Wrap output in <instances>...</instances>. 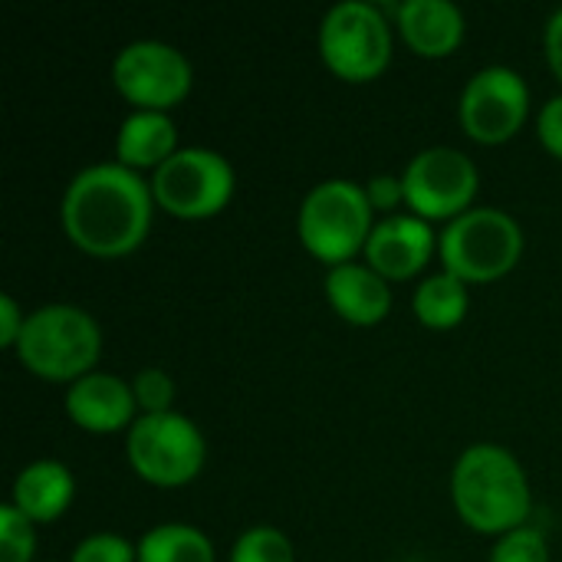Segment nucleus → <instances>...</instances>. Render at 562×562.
Here are the masks:
<instances>
[{
	"label": "nucleus",
	"instance_id": "nucleus-6",
	"mask_svg": "<svg viewBox=\"0 0 562 562\" xmlns=\"http://www.w3.org/2000/svg\"><path fill=\"white\" fill-rule=\"evenodd\" d=\"M125 458L145 484L184 487L201 474L207 461V441L181 412L138 415L125 431Z\"/></svg>",
	"mask_w": 562,
	"mask_h": 562
},
{
	"label": "nucleus",
	"instance_id": "nucleus-20",
	"mask_svg": "<svg viewBox=\"0 0 562 562\" xmlns=\"http://www.w3.org/2000/svg\"><path fill=\"white\" fill-rule=\"evenodd\" d=\"M231 562H296V550L283 530L270 524H257L234 540Z\"/></svg>",
	"mask_w": 562,
	"mask_h": 562
},
{
	"label": "nucleus",
	"instance_id": "nucleus-10",
	"mask_svg": "<svg viewBox=\"0 0 562 562\" xmlns=\"http://www.w3.org/2000/svg\"><path fill=\"white\" fill-rule=\"evenodd\" d=\"M112 82L135 109L168 112L191 92L194 69L165 40H132L112 59Z\"/></svg>",
	"mask_w": 562,
	"mask_h": 562
},
{
	"label": "nucleus",
	"instance_id": "nucleus-23",
	"mask_svg": "<svg viewBox=\"0 0 562 562\" xmlns=\"http://www.w3.org/2000/svg\"><path fill=\"white\" fill-rule=\"evenodd\" d=\"M132 392H135V402H138L142 415L175 412L171 408V402H175V379L165 369H158V366L138 369L135 379H132Z\"/></svg>",
	"mask_w": 562,
	"mask_h": 562
},
{
	"label": "nucleus",
	"instance_id": "nucleus-3",
	"mask_svg": "<svg viewBox=\"0 0 562 562\" xmlns=\"http://www.w3.org/2000/svg\"><path fill=\"white\" fill-rule=\"evenodd\" d=\"M20 366L46 382H79L95 372L102 356V329L92 313L72 303H46L26 313V326L13 346Z\"/></svg>",
	"mask_w": 562,
	"mask_h": 562
},
{
	"label": "nucleus",
	"instance_id": "nucleus-17",
	"mask_svg": "<svg viewBox=\"0 0 562 562\" xmlns=\"http://www.w3.org/2000/svg\"><path fill=\"white\" fill-rule=\"evenodd\" d=\"M178 148V125L168 112L132 109L115 132V161L132 171H158Z\"/></svg>",
	"mask_w": 562,
	"mask_h": 562
},
{
	"label": "nucleus",
	"instance_id": "nucleus-27",
	"mask_svg": "<svg viewBox=\"0 0 562 562\" xmlns=\"http://www.w3.org/2000/svg\"><path fill=\"white\" fill-rule=\"evenodd\" d=\"M23 326H26V313L20 310V303L10 293H3L0 296V346L13 349L20 333H23Z\"/></svg>",
	"mask_w": 562,
	"mask_h": 562
},
{
	"label": "nucleus",
	"instance_id": "nucleus-5",
	"mask_svg": "<svg viewBox=\"0 0 562 562\" xmlns=\"http://www.w3.org/2000/svg\"><path fill=\"white\" fill-rule=\"evenodd\" d=\"M438 254L448 273L471 283H491L507 277L524 254L520 221L501 207H471L445 224L438 234Z\"/></svg>",
	"mask_w": 562,
	"mask_h": 562
},
{
	"label": "nucleus",
	"instance_id": "nucleus-8",
	"mask_svg": "<svg viewBox=\"0 0 562 562\" xmlns=\"http://www.w3.org/2000/svg\"><path fill=\"white\" fill-rule=\"evenodd\" d=\"M237 175L234 165L201 145L178 148L155 175H151V194L155 204L178 217V221H204L227 207L234 198Z\"/></svg>",
	"mask_w": 562,
	"mask_h": 562
},
{
	"label": "nucleus",
	"instance_id": "nucleus-15",
	"mask_svg": "<svg viewBox=\"0 0 562 562\" xmlns=\"http://www.w3.org/2000/svg\"><path fill=\"white\" fill-rule=\"evenodd\" d=\"M402 40L428 59L451 56L464 40V13L451 0H405L395 3Z\"/></svg>",
	"mask_w": 562,
	"mask_h": 562
},
{
	"label": "nucleus",
	"instance_id": "nucleus-25",
	"mask_svg": "<svg viewBox=\"0 0 562 562\" xmlns=\"http://www.w3.org/2000/svg\"><path fill=\"white\" fill-rule=\"evenodd\" d=\"M537 135L543 142V148L562 161V92L550 95L537 115Z\"/></svg>",
	"mask_w": 562,
	"mask_h": 562
},
{
	"label": "nucleus",
	"instance_id": "nucleus-26",
	"mask_svg": "<svg viewBox=\"0 0 562 562\" xmlns=\"http://www.w3.org/2000/svg\"><path fill=\"white\" fill-rule=\"evenodd\" d=\"M366 194H369V204H372L375 211H389V214H395V207H398V204H405V184H402V175H375V178H369Z\"/></svg>",
	"mask_w": 562,
	"mask_h": 562
},
{
	"label": "nucleus",
	"instance_id": "nucleus-13",
	"mask_svg": "<svg viewBox=\"0 0 562 562\" xmlns=\"http://www.w3.org/2000/svg\"><path fill=\"white\" fill-rule=\"evenodd\" d=\"M66 415L76 428L89 435H115L128 431L138 418V402L132 382L112 372H89L66 389Z\"/></svg>",
	"mask_w": 562,
	"mask_h": 562
},
{
	"label": "nucleus",
	"instance_id": "nucleus-14",
	"mask_svg": "<svg viewBox=\"0 0 562 562\" xmlns=\"http://www.w3.org/2000/svg\"><path fill=\"white\" fill-rule=\"evenodd\" d=\"M329 306L352 326H379L392 310V290L369 263H339L326 273Z\"/></svg>",
	"mask_w": 562,
	"mask_h": 562
},
{
	"label": "nucleus",
	"instance_id": "nucleus-19",
	"mask_svg": "<svg viewBox=\"0 0 562 562\" xmlns=\"http://www.w3.org/2000/svg\"><path fill=\"white\" fill-rule=\"evenodd\" d=\"M138 562H214V543L191 524H158L142 533Z\"/></svg>",
	"mask_w": 562,
	"mask_h": 562
},
{
	"label": "nucleus",
	"instance_id": "nucleus-4",
	"mask_svg": "<svg viewBox=\"0 0 562 562\" xmlns=\"http://www.w3.org/2000/svg\"><path fill=\"white\" fill-rule=\"evenodd\" d=\"M372 227L375 207L369 204L366 184L349 178H329L310 188L296 214L303 247L329 267L349 263L359 250H366Z\"/></svg>",
	"mask_w": 562,
	"mask_h": 562
},
{
	"label": "nucleus",
	"instance_id": "nucleus-16",
	"mask_svg": "<svg viewBox=\"0 0 562 562\" xmlns=\"http://www.w3.org/2000/svg\"><path fill=\"white\" fill-rule=\"evenodd\" d=\"M76 497V477L63 461L53 458H40L33 464H26L16 481H13V494L10 504L30 517L33 524H53L59 520L69 504Z\"/></svg>",
	"mask_w": 562,
	"mask_h": 562
},
{
	"label": "nucleus",
	"instance_id": "nucleus-2",
	"mask_svg": "<svg viewBox=\"0 0 562 562\" xmlns=\"http://www.w3.org/2000/svg\"><path fill=\"white\" fill-rule=\"evenodd\" d=\"M451 501L458 517L491 537H504L527 524L533 494L520 458L494 441L461 451L451 471Z\"/></svg>",
	"mask_w": 562,
	"mask_h": 562
},
{
	"label": "nucleus",
	"instance_id": "nucleus-24",
	"mask_svg": "<svg viewBox=\"0 0 562 562\" xmlns=\"http://www.w3.org/2000/svg\"><path fill=\"white\" fill-rule=\"evenodd\" d=\"M69 562H138V543L119 533H89L72 547Z\"/></svg>",
	"mask_w": 562,
	"mask_h": 562
},
{
	"label": "nucleus",
	"instance_id": "nucleus-12",
	"mask_svg": "<svg viewBox=\"0 0 562 562\" xmlns=\"http://www.w3.org/2000/svg\"><path fill=\"white\" fill-rule=\"evenodd\" d=\"M438 250V234L431 224L418 214H389L375 221L369 244H366V263L382 273L385 280H408L425 270L431 254Z\"/></svg>",
	"mask_w": 562,
	"mask_h": 562
},
{
	"label": "nucleus",
	"instance_id": "nucleus-28",
	"mask_svg": "<svg viewBox=\"0 0 562 562\" xmlns=\"http://www.w3.org/2000/svg\"><path fill=\"white\" fill-rule=\"evenodd\" d=\"M543 53H547V63L553 69V76L562 82V7H557L547 20V30H543Z\"/></svg>",
	"mask_w": 562,
	"mask_h": 562
},
{
	"label": "nucleus",
	"instance_id": "nucleus-1",
	"mask_svg": "<svg viewBox=\"0 0 562 562\" xmlns=\"http://www.w3.org/2000/svg\"><path fill=\"white\" fill-rule=\"evenodd\" d=\"M155 214L151 181L119 161H99L72 175L59 221L66 237L89 257H125L148 237Z\"/></svg>",
	"mask_w": 562,
	"mask_h": 562
},
{
	"label": "nucleus",
	"instance_id": "nucleus-7",
	"mask_svg": "<svg viewBox=\"0 0 562 562\" xmlns=\"http://www.w3.org/2000/svg\"><path fill=\"white\" fill-rule=\"evenodd\" d=\"M319 56L346 82H369L392 63V26L375 3L342 0L319 23Z\"/></svg>",
	"mask_w": 562,
	"mask_h": 562
},
{
	"label": "nucleus",
	"instance_id": "nucleus-11",
	"mask_svg": "<svg viewBox=\"0 0 562 562\" xmlns=\"http://www.w3.org/2000/svg\"><path fill=\"white\" fill-rule=\"evenodd\" d=\"M530 115V86L514 66L477 69L458 102L461 128L481 145L510 142Z\"/></svg>",
	"mask_w": 562,
	"mask_h": 562
},
{
	"label": "nucleus",
	"instance_id": "nucleus-9",
	"mask_svg": "<svg viewBox=\"0 0 562 562\" xmlns=\"http://www.w3.org/2000/svg\"><path fill=\"white\" fill-rule=\"evenodd\" d=\"M402 184L412 214L425 221H454L458 214L471 211L481 171L461 148L431 145L405 165Z\"/></svg>",
	"mask_w": 562,
	"mask_h": 562
},
{
	"label": "nucleus",
	"instance_id": "nucleus-21",
	"mask_svg": "<svg viewBox=\"0 0 562 562\" xmlns=\"http://www.w3.org/2000/svg\"><path fill=\"white\" fill-rule=\"evenodd\" d=\"M36 530L33 520L23 517L13 504L0 507V562H33Z\"/></svg>",
	"mask_w": 562,
	"mask_h": 562
},
{
	"label": "nucleus",
	"instance_id": "nucleus-18",
	"mask_svg": "<svg viewBox=\"0 0 562 562\" xmlns=\"http://www.w3.org/2000/svg\"><path fill=\"white\" fill-rule=\"evenodd\" d=\"M471 310V290L454 273L441 270L425 277L412 293V313L428 329H454Z\"/></svg>",
	"mask_w": 562,
	"mask_h": 562
},
{
	"label": "nucleus",
	"instance_id": "nucleus-22",
	"mask_svg": "<svg viewBox=\"0 0 562 562\" xmlns=\"http://www.w3.org/2000/svg\"><path fill=\"white\" fill-rule=\"evenodd\" d=\"M491 562H550V543L547 533L537 527H517L504 537H497Z\"/></svg>",
	"mask_w": 562,
	"mask_h": 562
}]
</instances>
